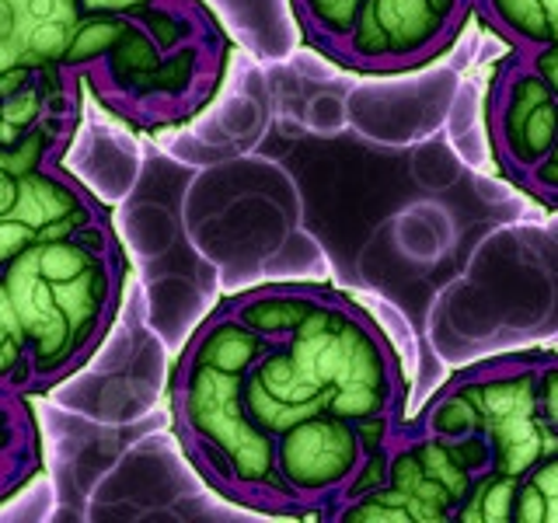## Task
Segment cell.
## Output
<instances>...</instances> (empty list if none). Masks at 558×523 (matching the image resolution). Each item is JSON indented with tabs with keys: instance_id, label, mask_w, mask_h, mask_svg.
<instances>
[{
	"instance_id": "8",
	"label": "cell",
	"mask_w": 558,
	"mask_h": 523,
	"mask_svg": "<svg viewBox=\"0 0 558 523\" xmlns=\"http://www.w3.org/2000/svg\"><path fill=\"white\" fill-rule=\"evenodd\" d=\"M475 0H363L336 60L388 74L418 66L458 39Z\"/></svg>"
},
{
	"instance_id": "11",
	"label": "cell",
	"mask_w": 558,
	"mask_h": 523,
	"mask_svg": "<svg viewBox=\"0 0 558 523\" xmlns=\"http://www.w3.org/2000/svg\"><path fill=\"white\" fill-rule=\"evenodd\" d=\"M84 109V84L22 57L0 39V144L70 147Z\"/></svg>"
},
{
	"instance_id": "13",
	"label": "cell",
	"mask_w": 558,
	"mask_h": 523,
	"mask_svg": "<svg viewBox=\"0 0 558 523\" xmlns=\"http://www.w3.org/2000/svg\"><path fill=\"white\" fill-rule=\"evenodd\" d=\"M39 471V433L25 394L0 391V502Z\"/></svg>"
},
{
	"instance_id": "14",
	"label": "cell",
	"mask_w": 558,
	"mask_h": 523,
	"mask_svg": "<svg viewBox=\"0 0 558 523\" xmlns=\"http://www.w3.org/2000/svg\"><path fill=\"white\" fill-rule=\"evenodd\" d=\"M475 8L520 52L558 46V0H475Z\"/></svg>"
},
{
	"instance_id": "9",
	"label": "cell",
	"mask_w": 558,
	"mask_h": 523,
	"mask_svg": "<svg viewBox=\"0 0 558 523\" xmlns=\"http://www.w3.org/2000/svg\"><path fill=\"white\" fill-rule=\"evenodd\" d=\"M363 458L360 426L331 412H311L276 436V471L290 510L328 513Z\"/></svg>"
},
{
	"instance_id": "19",
	"label": "cell",
	"mask_w": 558,
	"mask_h": 523,
	"mask_svg": "<svg viewBox=\"0 0 558 523\" xmlns=\"http://www.w3.org/2000/svg\"><path fill=\"white\" fill-rule=\"evenodd\" d=\"M541 412L558 440V353H541Z\"/></svg>"
},
{
	"instance_id": "18",
	"label": "cell",
	"mask_w": 558,
	"mask_h": 523,
	"mask_svg": "<svg viewBox=\"0 0 558 523\" xmlns=\"http://www.w3.org/2000/svg\"><path fill=\"white\" fill-rule=\"evenodd\" d=\"M527 57H531V63L545 74L548 81H551V87L558 92V46H545V49H527ZM523 188L527 192H534V196L541 199V203H551V206H558V144H555V150L548 154V161L541 165L527 182H523Z\"/></svg>"
},
{
	"instance_id": "4",
	"label": "cell",
	"mask_w": 558,
	"mask_h": 523,
	"mask_svg": "<svg viewBox=\"0 0 558 523\" xmlns=\"http://www.w3.org/2000/svg\"><path fill=\"white\" fill-rule=\"evenodd\" d=\"M269 339L220 304L185 345L171 377L174 433L199 475L252 510L287 513L290 502L276 471V436L244 409L241 380Z\"/></svg>"
},
{
	"instance_id": "12",
	"label": "cell",
	"mask_w": 558,
	"mask_h": 523,
	"mask_svg": "<svg viewBox=\"0 0 558 523\" xmlns=\"http://www.w3.org/2000/svg\"><path fill=\"white\" fill-rule=\"evenodd\" d=\"M325 287H262V290H248V293H238L231 296L234 314L252 325L262 339H287L290 331L301 328L311 311L322 304Z\"/></svg>"
},
{
	"instance_id": "10",
	"label": "cell",
	"mask_w": 558,
	"mask_h": 523,
	"mask_svg": "<svg viewBox=\"0 0 558 523\" xmlns=\"http://www.w3.org/2000/svg\"><path fill=\"white\" fill-rule=\"evenodd\" d=\"M488 136L502 171L520 185L548 161L558 144V92L520 49L493 84Z\"/></svg>"
},
{
	"instance_id": "6",
	"label": "cell",
	"mask_w": 558,
	"mask_h": 523,
	"mask_svg": "<svg viewBox=\"0 0 558 523\" xmlns=\"http://www.w3.org/2000/svg\"><path fill=\"white\" fill-rule=\"evenodd\" d=\"M475 471L450 440L423 426H401L391 443L388 482L353 502L328 510V520L342 523H450L458 520Z\"/></svg>"
},
{
	"instance_id": "17",
	"label": "cell",
	"mask_w": 558,
	"mask_h": 523,
	"mask_svg": "<svg viewBox=\"0 0 558 523\" xmlns=\"http://www.w3.org/2000/svg\"><path fill=\"white\" fill-rule=\"evenodd\" d=\"M513 523H558V450L520 478Z\"/></svg>"
},
{
	"instance_id": "5",
	"label": "cell",
	"mask_w": 558,
	"mask_h": 523,
	"mask_svg": "<svg viewBox=\"0 0 558 523\" xmlns=\"http://www.w3.org/2000/svg\"><path fill=\"white\" fill-rule=\"evenodd\" d=\"M66 147L0 144V266L35 244L112 227L105 209L63 168Z\"/></svg>"
},
{
	"instance_id": "3",
	"label": "cell",
	"mask_w": 558,
	"mask_h": 523,
	"mask_svg": "<svg viewBox=\"0 0 558 523\" xmlns=\"http://www.w3.org/2000/svg\"><path fill=\"white\" fill-rule=\"evenodd\" d=\"M244 409L279 436L311 412H331L349 423L401 415L405 384L398 356L371 314L325 290L311 318L262 349L241 380Z\"/></svg>"
},
{
	"instance_id": "2",
	"label": "cell",
	"mask_w": 558,
	"mask_h": 523,
	"mask_svg": "<svg viewBox=\"0 0 558 523\" xmlns=\"http://www.w3.org/2000/svg\"><path fill=\"white\" fill-rule=\"evenodd\" d=\"M126 258L112 227L57 238L0 266V391L39 398L95 356Z\"/></svg>"
},
{
	"instance_id": "1",
	"label": "cell",
	"mask_w": 558,
	"mask_h": 523,
	"mask_svg": "<svg viewBox=\"0 0 558 523\" xmlns=\"http://www.w3.org/2000/svg\"><path fill=\"white\" fill-rule=\"evenodd\" d=\"M0 39L140 126L189 119L223 66L196 0H0Z\"/></svg>"
},
{
	"instance_id": "7",
	"label": "cell",
	"mask_w": 558,
	"mask_h": 523,
	"mask_svg": "<svg viewBox=\"0 0 558 523\" xmlns=\"http://www.w3.org/2000/svg\"><path fill=\"white\" fill-rule=\"evenodd\" d=\"M464 374L482 409V436L493 450V471L523 478L558 450L541 412V353L502 356Z\"/></svg>"
},
{
	"instance_id": "15",
	"label": "cell",
	"mask_w": 558,
	"mask_h": 523,
	"mask_svg": "<svg viewBox=\"0 0 558 523\" xmlns=\"http://www.w3.org/2000/svg\"><path fill=\"white\" fill-rule=\"evenodd\" d=\"M520 478L502 471H482L471 482L464 502L458 506V523H513Z\"/></svg>"
},
{
	"instance_id": "16",
	"label": "cell",
	"mask_w": 558,
	"mask_h": 523,
	"mask_svg": "<svg viewBox=\"0 0 558 523\" xmlns=\"http://www.w3.org/2000/svg\"><path fill=\"white\" fill-rule=\"evenodd\" d=\"M360 8L363 0H293L296 22L304 25L307 39L318 42L331 57L342 49L345 35L353 32Z\"/></svg>"
}]
</instances>
